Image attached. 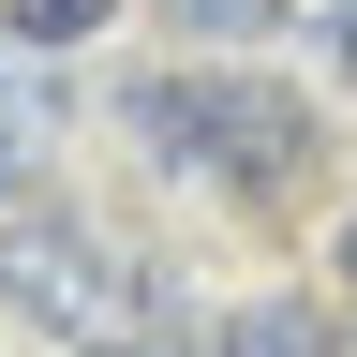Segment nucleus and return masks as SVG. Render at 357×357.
Wrapping results in <instances>:
<instances>
[{"mask_svg": "<svg viewBox=\"0 0 357 357\" xmlns=\"http://www.w3.org/2000/svg\"><path fill=\"white\" fill-rule=\"evenodd\" d=\"M208 342H223V357H342V328H328L312 298H238Z\"/></svg>", "mask_w": 357, "mask_h": 357, "instance_id": "20e7f679", "label": "nucleus"}, {"mask_svg": "<svg viewBox=\"0 0 357 357\" xmlns=\"http://www.w3.org/2000/svg\"><path fill=\"white\" fill-rule=\"evenodd\" d=\"M0 312H30V328L75 357L89 328L149 312V268H134L105 223H75V208H0Z\"/></svg>", "mask_w": 357, "mask_h": 357, "instance_id": "f03ea898", "label": "nucleus"}, {"mask_svg": "<svg viewBox=\"0 0 357 357\" xmlns=\"http://www.w3.org/2000/svg\"><path fill=\"white\" fill-rule=\"evenodd\" d=\"M134 134H149L178 178L238 194V208H283L312 178V105L283 75H149L134 89Z\"/></svg>", "mask_w": 357, "mask_h": 357, "instance_id": "f257e3e1", "label": "nucleus"}, {"mask_svg": "<svg viewBox=\"0 0 357 357\" xmlns=\"http://www.w3.org/2000/svg\"><path fill=\"white\" fill-rule=\"evenodd\" d=\"M119 0H15V45H89Z\"/></svg>", "mask_w": 357, "mask_h": 357, "instance_id": "423d86ee", "label": "nucleus"}, {"mask_svg": "<svg viewBox=\"0 0 357 357\" xmlns=\"http://www.w3.org/2000/svg\"><path fill=\"white\" fill-rule=\"evenodd\" d=\"M342 283H357V208H342Z\"/></svg>", "mask_w": 357, "mask_h": 357, "instance_id": "6e6552de", "label": "nucleus"}, {"mask_svg": "<svg viewBox=\"0 0 357 357\" xmlns=\"http://www.w3.org/2000/svg\"><path fill=\"white\" fill-rule=\"evenodd\" d=\"M75 357H178V312H164V298H149V312H119V328H89V342H75Z\"/></svg>", "mask_w": 357, "mask_h": 357, "instance_id": "0eeeda50", "label": "nucleus"}, {"mask_svg": "<svg viewBox=\"0 0 357 357\" xmlns=\"http://www.w3.org/2000/svg\"><path fill=\"white\" fill-rule=\"evenodd\" d=\"M45 164H60V89H45V75H15V60H0V194H30V178Z\"/></svg>", "mask_w": 357, "mask_h": 357, "instance_id": "7ed1b4c3", "label": "nucleus"}, {"mask_svg": "<svg viewBox=\"0 0 357 357\" xmlns=\"http://www.w3.org/2000/svg\"><path fill=\"white\" fill-rule=\"evenodd\" d=\"M164 15L194 30V45H268V30H283V0H164Z\"/></svg>", "mask_w": 357, "mask_h": 357, "instance_id": "39448f33", "label": "nucleus"}]
</instances>
